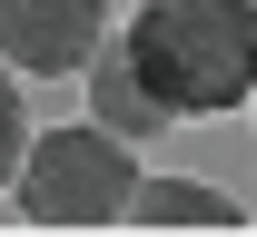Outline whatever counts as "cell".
<instances>
[{
  "instance_id": "6da1fadb",
  "label": "cell",
  "mask_w": 257,
  "mask_h": 237,
  "mask_svg": "<svg viewBox=\"0 0 257 237\" xmlns=\"http://www.w3.org/2000/svg\"><path fill=\"white\" fill-rule=\"evenodd\" d=\"M119 50L168 119H227L257 89V0H139Z\"/></svg>"
},
{
  "instance_id": "7a4b0ae2",
  "label": "cell",
  "mask_w": 257,
  "mask_h": 237,
  "mask_svg": "<svg viewBox=\"0 0 257 237\" xmlns=\"http://www.w3.org/2000/svg\"><path fill=\"white\" fill-rule=\"evenodd\" d=\"M10 188H20V217H40V227H119L139 198V158L119 129L69 119V129H30Z\"/></svg>"
},
{
  "instance_id": "3957f363",
  "label": "cell",
  "mask_w": 257,
  "mask_h": 237,
  "mask_svg": "<svg viewBox=\"0 0 257 237\" xmlns=\"http://www.w3.org/2000/svg\"><path fill=\"white\" fill-rule=\"evenodd\" d=\"M109 40V0H0V60L20 79H79Z\"/></svg>"
},
{
  "instance_id": "277c9868",
  "label": "cell",
  "mask_w": 257,
  "mask_h": 237,
  "mask_svg": "<svg viewBox=\"0 0 257 237\" xmlns=\"http://www.w3.org/2000/svg\"><path fill=\"white\" fill-rule=\"evenodd\" d=\"M89 109H99V129H119V138H159V129H178V119L149 99V79H139V60H128L119 40H99V50H89Z\"/></svg>"
},
{
  "instance_id": "5b68a950",
  "label": "cell",
  "mask_w": 257,
  "mask_h": 237,
  "mask_svg": "<svg viewBox=\"0 0 257 237\" xmlns=\"http://www.w3.org/2000/svg\"><path fill=\"white\" fill-rule=\"evenodd\" d=\"M128 217H149V227H237V198L198 188V178H139Z\"/></svg>"
},
{
  "instance_id": "8992f818",
  "label": "cell",
  "mask_w": 257,
  "mask_h": 237,
  "mask_svg": "<svg viewBox=\"0 0 257 237\" xmlns=\"http://www.w3.org/2000/svg\"><path fill=\"white\" fill-rule=\"evenodd\" d=\"M20 148H30V99H20V79L0 60V178H20Z\"/></svg>"
}]
</instances>
